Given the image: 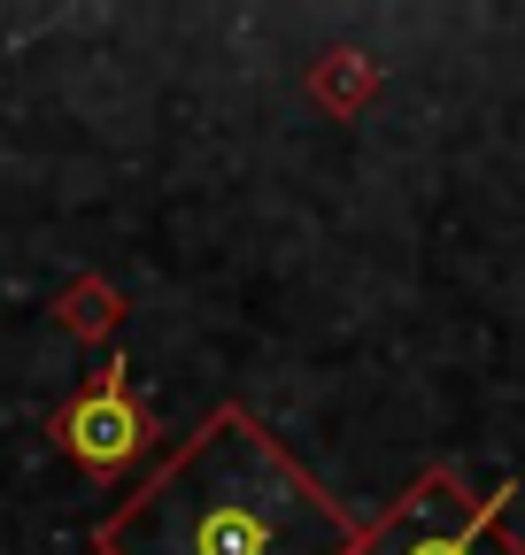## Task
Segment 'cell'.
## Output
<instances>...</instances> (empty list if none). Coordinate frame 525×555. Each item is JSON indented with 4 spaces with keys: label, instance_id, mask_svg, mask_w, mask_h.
I'll return each mask as SVG.
<instances>
[{
    "label": "cell",
    "instance_id": "cell-3",
    "mask_svg": "<svg viewBox=\"0 0 525 555\" xmlns=\"http://www.w3.org/2000/svg\"><path fill=\"white\" fill-rule=\"evenodd\" d=\"M47 440L71 455L86 478H124L131 463H140V455L163 440V425H155V409L131 393V363L108 356L71 401L47 416Z\"/></svg>",
    "mask_w": 525,
    "mask_h": 555
},
{
    "label": "cell",
    "instance_id": "cell-2",
    "mask_svg": "<svg viewBox=\"0 0 525 555\" xmlns=\"http://www.w3.org/2000/svg\"><path fill=\"white\" fill-rule=\"evenodd\" d=\"M510 502H517V478L472 494L456 463H433L394 494V509L379 525H363L356 555H525V540H510V525H502Z\"/></svg>",
    "mask_w": 525,
    "mask_h": 555
},
{
    "label": "cell",
    "instance_id": "cell-1",
    "mask_svg": "<svg viewBox=\"0 0 525 555\" xmlns=\"http://www.w3.org/2000/svg\"><path fill=\"white\" fill-rule=\"evenodd\" d=\"M363 525L324 478L262 425L225 401L185 433L163 470L93 525V555H356Z\"/></svg>",
    "mask_w": 525,
    "mask_h": 555
},
{
    "label": "cell",
    "instance_id": "cell-5",
    "mask_svg": "<svg viewBox=\"0 0 525 555\" xmlns=\"http://www.w3.org/2000/svg\"><path fill=\"white\" fill-rule=\"evenodd\" d=\"M54 317H62V332H78V339H116V324H124V294L108 286V278H71L62 286V301H54Z\"/></svg>",
    "mask_w": 525,
    "mask_h": 555
},
{
    "label": "cell",
    "instance_id": "cell-4",
    "mask_svg": "<svg viewBox=\"0 0 525 555\" xmlns=\"http://www.w3.org/2000/svg\"><path fill=\"white\" fill-rule=\"evenodd\" d=\"M371 93H379V69H371V54H348V47L317 54V69H309V101H317L324 116H356Z\"/></svg>",
    "mask_w": 525,
    "mask_h": 555
}]
</instances>
